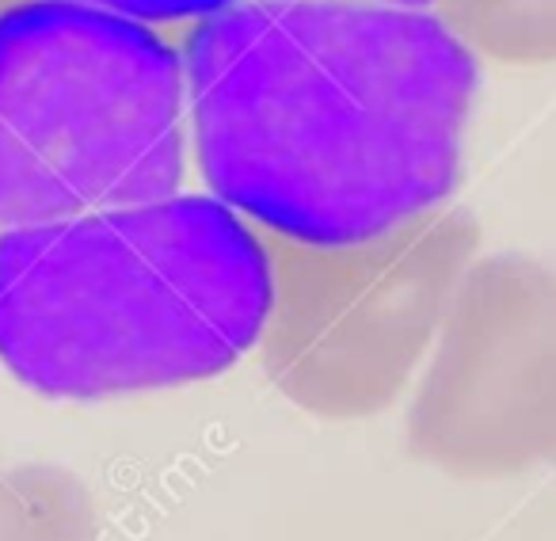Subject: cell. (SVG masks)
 Here are the masks:
<instances>
[{
    "label": "cell",
    "mask_w": 556,
    "mask_h": 541,
    "mask_svg": "<svg viewBox=\"0 0 556 541\" xmlns=\"http://www.w3.org/2000/svg\"><path fill=\"white\" fill-rule=\"evenodd\" d=\"M179 58L206 194L255 229L378 237L462 184L480 62L431 9L232 0L187 27Z\"/></svg>",
    "instance_id": "6da1fadb"
},
{
    "label": "cell",
    "mask_w": 556,
    "mask_h": 541,
    "mask_svg": "<svg viewBox=\"0 0 556 541\" xmlns=\"http://www.w3.org/2000/svg\"><path fill=\"white\" fill-rule=\"evenodd\" d=\"M267 252L214 194H164L0 232V363L54 401L164 393L260 340Z\"/></svg>",
    "instance_id": "7a4b0ae2"
},
{
    "label": "cell",
    "mask_w": 556,
    "mask_h": 541,
    "mask_svg": "<svg viewBox=\"0 0 556 541\" xmlns=\"http://www.w3.org/2000/svg\"><path fill=\"white\" fill-rule=\"evenodd\" d=\"M184 58L161 27L85 0L0 9V232L176 194Z\"/></svg>",
    "instance_id": "3957f363"
},
{
    "label": "cell",
    "mask_w": 556,
    "mask_h": 541,
    "mask_svg": "<svg viewBox=\"0 0 556 541\" xmlns=\"http://www.w3.org/2000/svg\"><path fill=\"white\" fill-rule=\"evenodd\" d=\"M255 232L270 282L260 366L294 408L332 424L408 393L484 240L477 214L450 202L343 244Z\"/></svg>",
    "instance_id": "277c9868"
},
{
    "label": "cell",
    "mask_w": 556,
    "mask_h": 541,
    "mask_svg": "<svg viewBox=\"0 0 556 541\" xmlns=\"http://www.w3.org/2000/svg\"><path fill=\"white\" fill-rule=\"evenodd\" d=\"M416 462L484 485L556 465V267L477 255L412 381Z\"/></svg>",
    "instance_id": "5b68a950"
},
{
    "label": "cell",
    "mask_w": 556,
    "mask_h": 541,
    "mask_svg": "<svg viewBox=\"0 0 556 541\" xmlns=\"http://www.w3.org/2000/svg\"><path fill=\"white\" fill-rule=\"evenodd\" d=\"M431 12L477 62L556 65V0H431Z\"/></svg>",
    "instance_id": "8992f818"
},
{
    "label": "cell",
    "mask_w": 556,
    "mask_h": 541,
    "mask_svg": "<svg viewBox=\"0 0 556 541\" xmlns=\"http://www.w3.org/2000/svg\"><path fill=\"white\" fill-rule=\"evenodd\" d=\"M0 541H100V511L62 465L0 469Z\"/></svg>",
    "instance_id": "52a82bcc"
},
{
    "label": "cell",
    "mask_w": 556,
    "mask_h": 541,
    "mask_svg": "<svg viewBox=\"0 0 556 541\" xmlns=\"http://www.w3.org/2000/svg\"><path fill=\"white\" fill-rule=\"evenodd\" d=\"M85 4L141 20V24L164 27V24H194V20L232 4V0H85Z\"/></svg>",
    "instance_id": "ba28073f"
},
{
    "label": "cell",
    "mask_w": 556,
    "mask_h": 541,
    "mask_svg": "<svg viewBox=\"0 0 556 541\" xmlns=\"http://www.w3.org/2000/svg\"><path fill=\"white\" fill-rule=\"evenodd\" d=\"M381 4H408V9H431V0H381Z\"/></svg>",
    "instance_id": "9c48e42d"
}]
</instances>
